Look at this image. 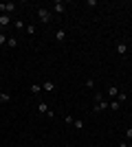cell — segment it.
<instances>
[{
    "instance_id": "cell-24",
    "label": "cell",
    "mask_w": 132,
    "mask_h": 147,
    "mask_svg": "<svg viewBox=\"0 0 132 147\" xmlns=\"http://www.w3.org/2000/svg\"><path fill=\"white\" fill-rule=\"evenodd\" d=\"M128 147H132V145H128Z\"/></svg>"
},
{
    "instance_id": "cell-5",
    "label": "cell",
    "mask_w": 132,
    "mask_h": 147,
    "mask_svg": "<svg viewBox=\"0 0 132 147\" xmlns=\"http://www.w3.org/2000/svg\"><path fill=\"white\" fill-rule=\"evenodd\" d=\"M55 88H57V86H55V81H51V79L42 84V90H46V92H55Z\"/></svg>"
},
{
    "instance_id": "cell-18",
    "label": "cell",
    "mask_w": 132,
    "mask_h": 147,
    "mask_svg": "<svg viewBox=\"0 0 132 147\" xmlns=\"http://www.w3.org/2000/svg\"><path fill=\"white\" fill-rule=\"evenodd\" d=\"M108 110H119V101H112V103L108 105Z\"/></svg>"
},
{
    "instance_id": "cell-1",
    "label": "cell",
    "mask_w": 132,
    "mask_h": 147,
    "mask_svg": "<svg viewBox=\"0 0 132 147\" xmlns=\"http://www.w3.org/2000/svg\"><path fill=\"white\" fill-rule=\"evenodd\" d=\"M38 18L42 20L44 24H49V22H53V18H55V16H53V11H51V9H46V7H38Z\"/></svg>"
},
{
    "instance_id": "cell-16",
    "label": "cell",
    "mask_w": 132,
    "mask_h": 147,
    "mask_svg": "<svg viewBox=\"0 0 132 147\" xmlns=\"http://www.w3.org/2000/svg\"><path fill=\"white\" fill-rule=\"evenodd\" d=\"M40 90H42V86H40V84H33V86H31V92H33V94H38Z\"/></svg>"
},
{
    "instance_id": "cell-9",
    "label": "cell",
    "mask_w": 132,
    "mask_h": 147,
    "mask_svg": "<svg viewBox=\"0 0 132 147\" xmlns=\"http://www.w3.org/2000/svg\"><path fill=\"white\" fill-rule=\"evenodd\" d=\"M108 101H101V103H95V112H104V110H108Z\"/></svg>"
},
{
    "instance_id": "cell-4",
    "label": "cell",
    "mask_w": 132,
    "mask_h": 147,
    "mask_svg": "<svg viewBox=\"0 0 132 147\" xmlns=\"http://www.w3.org/2000/svg\"><path fill=\"white\" fill-rule=\"evenodd\" d=\"M38 112H42V114H46L49 119H53V112L49 110V105L44 103V101H40V103H38Z\"/></svg>"
},
{
    "instance_id": "cell-7",
    "label": "cell",
    "mask_w": 132,
    "mask_h": 147,
    "mask_svg": "<svg viewBox=\"0 0 132 147\" xmlns=\"http://www.w3.org/2000/svg\"><path fill=\"white\" fill-rule=\"evenodd\" d=\"M11 16H7V13H0V26H9L11 24Z\"/></svg>"
},
{
    "instance_id": "cell-22",
    "label": "cell",
    "mask_w": 132,
    "mask_h": 147,
    "mask_svg": "<svg viewBox=\"0 0 132 147\" xmlns=\"http://www.w3.org/2000/svg\"><path fill=\"white\" fill-rule=\"evenodd\" d=\"M126 136H128V138H132V127H130V129H126Z\"/></svg>"
},
{
    "instance_id": "cell-11",
    "label": "cell",
    "mask_w": 132,
    "mask_h": 147,
    "mask_svg": "<svg viewBox=\"0 0 132 147\" xmlns=\"http://www.w3.org/2000/svg\"><path fill=\"white\" fill-rule=\"evenodd\" d=\"M11 101V94H7V92H0V103H9Z\"/></svg>"
},
{
    "instance_id": "cell-15",
    "label": "cell",
    "mask_w": 132,
    "mask_h": 147,
    "mask_svg": "<svg viewBox=\"0 0 132 147\" xmlns=\"http://www.w3.org/2000/svg\"><path fill=\"white\" fill-rule=\"evenodd\" d=\"M73 125H75L77 129H82V127H84V121H82V119H75V121H73Z\"/></svg>"
},
{
    "instance_id": "cell-14",
    "label": "cell",
    "mask_w": 132,
    "mask_h": 147,
    "mask_svg": "<svg viewBox=\"0 0 132 147\" xmlns=\"http://www.w3.org/2000/svg\"><path fill=\"white\" fill-rule=\"evenodd\" d=\"M35 31L38 29H35L33 24H26V33H29V35H35Z\"/></svg>"
},
{
    "instance_id": "cell-6",
    "label": "cell",
    "mask_w": 132,
    "mask_h": 147,
    "mask_svg": "<svg viewBox=\"0 0 132 147\" xmlns=\"http://www.w3.org/2000/svg\"><path fill=\"white\" fill-rule=\"evenodd\" d=\"M117 53H119L121 57L128 53V42H117Z\"/></svg>"
},
{
    "instance_id": "cell-21",
    "label": "cell",
    "mask_w": 132,
    "mask_h": 147,
    "mask_svg": "<svg viewBox=\"0 0 132 147\" xmlns=\"http://www.w3.org/2000/svg\"><path fill=\"white\" fill-rule=\"evenodd\" d=\"M64 121H66V123H70V125H73V121H75V119H73V114H66V117H64Z\"/></svg>"
},
{
    "instance_id": "cell-23",
    "label": "cell",
    "mask_w": 132,
    "mask_h": 147,
    "mask_svg": "<svg viewBox=\"0 0 132 147\" xmlns=\"http://www.w3.org/2000/svg\"><path fill=\"white\" fill-rule=\"evenodd\" d=\"M62 147H70V145H62Z\"/></svg>"
},
{
    "instance_id": "cell-12",
    "label": "cell",
    "mask_w": 132,
    "mask_h": 147,
    "mask_svg": "<svg viewBox=\"0 0 132 147\" xmlns=\"http://www.w3.org/2000/svg\"><path fill=\"white\" fill-rule=\"evenodd\" d=\"M7 46L16 49V46H18V40H16V37H9V40H7Z\"/></svg>"
},
{
    "instance_id": "cell-3",
    "label": "cell",
    "mask_w": 132,
    "mask_h": 147,
    "mask_svg": "<svg viewBox=\"0 0 132 147\" xmlns=\"http://www.w3.org/2000/svg\"><path fill=\"white\" fill-rule=\"evenodd\" d=\"M51 11L57 13V16H62V13L66 11V5H64V2H60V0H55V2L51 5Z\"/></svg>"
},
{
    "instance_id": "cell-13",
    "label": "cell",
    "mask_w": 132,
    "mask_h": 147,
    "mask_svg": "<svg viewBox=\"0 0 132 147\" xmlns=\"http://www.w3.org/2000/svg\"><path fill=\"white\" fill-rule=\"evenodd\" d=\"M13 26H16V29H26V24L22 22V20H16V22H13Z\"/></svg>"
},
{
    "instance_id": "cell-2",
    "label": "cell",
    "mask_w": 132,
    "mask_h": 147,
    "mask_svg": "<svg viewBox=\"0 0 132 147\" xmlns=\"http://www.w3.org/2000/svg\"><path fill=\"white\" fill-rule=\"evenodd\" d=\"M13 11H16V2H0V13L11 16Z\"/></svg>"
},
{
    "instance_id": "cell-19",
    "label": "cell",
    "mask_w": 132,
    "mask_h": 147,
    "mask_svg": "<svg viewBox=\"0 0 132 147\" xmlns=\"http://www.w3.org/2000/svg\"><path fill=\"white\" fill-rule=\"evenodd\" d=\"M95 101H97V103H101V101H104V94H101V92H97V94H95Z\"/></svg>"
},
{
    "instance_id": "cell-8",
    "label": "cell",
    "mask_w": 132,
    "mask_h": 147,
    "mask_svg": "<svg viewBox=\"0 0 132 147\" xmlns=\"http://www.w3.org/2000/svg\"><path fill=\"white\" fill-rule=\"evenodd\" d=\"M55 40H57V42H64V40H66V31H64V29H57L55 31Z\"/></svg>"
},
{
    "instance_id": "cell-17",
    "label": "cell",
    "mask_w": 132,
    "mask_h": 147,
    "mask_svg": "<svg viewBox=\"0 0 132 147\" xmlns=\"http://www.w3.org/2000/svg\"><path fill=\"white\" fill-rule=\"evenodd\" d=\"M86 88H95V79H93V77H88V79H86Z\"/></svg>"
},
{
    "instance_id": "cell-20",
    "label": "cell",
    "mask_w": 132,
    "mask_h": 147,
    "mask_svg": "<svg viewBox=\"0 0 132 147\" xmlns=\"http://www.w3.org/2000/svg\"><path fill=\"white\" fill-rule=\"evenodd\" d=\"M7 40H9V37H7L5 33H0V46H2V44H7Z\"/></svg>"
},
{
    "instance_id": "cell-10",
    "label": "cell",
    "mask_w": 132,
    "mask_h": 147,
    "mask_svg": "<svg viewBox=\"0 0 132 147\" xmlns=\"http://www.w3.org/2000/svg\"><path fill=\"white\" fill-rule=\"evenodd\" d=\"M108 97L117 99V97H119V88H117V86H110V88H108Z\"/></svg>"
}]
</instances>
